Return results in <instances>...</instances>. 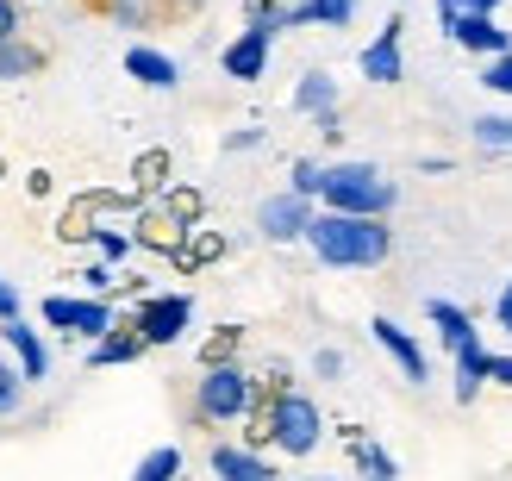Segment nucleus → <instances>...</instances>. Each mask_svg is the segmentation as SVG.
<instances>
[{
  "label": "nucleus",
  "instance_id": "nucleus-1",
  "mask_svg": "<svg viewBox=\"0 0 512 481\" xmlns=\"http://www.w3.org/2000/svg\"><path fill=\"white\" fill-rule=\"evenodd\" d=\"M306 244H313V257L331 263V269H375V263L394 257L388 219H356V213H313Z\"/></svg>",
  "mask_w": 512,
  "mask_h": 481
},
{
  "label": "nucleus",
  "instance_id": "nucleus-2",
  "mask_svg": "<svg viewBox=\"0 0 512 481\" xmlns=\"http://www.w3.org/2000/svg\"><path fill=\"white\" fill-rule=\"evenodd\" d=\"M319 200H325V213L388 219V213H394V200H400V188H394V182H388V175H381L375 163H331V169H325Z\"/></svg>",
  "mask_w": 512,
  "mask_h": 481
},
{
  "label": "nucleus",
  "instance_id": "nucleus-3",
  "mask_svg": "<svg viewBox=\"0 0 512 481\" xmlns=\"http://www.w3.org/2000/svg\"><path fill=\"white\" fill-rule=\"evenodd\" d=\"M256 425H263L256 438H269V444L281 450V457H313V450H319V438H325V419H319V407H313L306 394H294V388H275Z\"/></svg>",
  "mask_w": 512,
  "mask_h": 481
},
{
  "label": "nucleus",
  "instance_id": "nucleus-4",
  "mask_svg": "<svg viewBox=\"0 0 512 481\" xmlns=\"http://www.w3.org/2000/svg\"><path fill=\"white\" fill-rule=\"evenodd\" d=\"M250 400H256V382L238 369V363H213L207 375L194 382V419L200 425H232L250 413Z\"/></svg>",
  "mask_w": 512,
  "mask_h": 481
},
{
  "label": "nucleus",
  "instance_id": "nucleus-5",
  "mask_svg": "<svg viewBox=\"0 0 512 481\" xmlns=\"http://www.w3.org/2000/svg\"><path fill=\"white\" fill-rule=\"evenodd\" d=\"M306 225H313V200H300L294 188H288V194H269L263 207H256V232H263L269 244H294V238H306Z\"/></svg>",
  "mask_w": 512,
  "mask_h": 481
},
{
  "label": "nucleus",
  "instance_id": "nucleus-6",
  "mask_svg": "<svg viewBox=\"0 0 512 481\" xmlns=\"http://www.w3.org/2000/svg\"><path fill=\"white\" fill-rule=\"evenodd\" d=\"M188 319H194V300L188 294H150L132 325L144 332V344H175V338L188 332Z\"/></svg>",
  "mask_w": 512,
  "mask_h": 481
},
{
  "label": "nucleus",
  "instance_id": "nucleus-7",
  "mask_svg": "<svg viewBox=\"0 0 512 481\" xmlns=\"http://www.w3.org/2000/svg\"><path fill=\"white\" fill-rule=\"evenodd\" d=\"M450 38L463 50H475V57H506V50H512V32H500L494 13H456Z\"/></svg>",
  "mask_w": 512,
  "mask_h": 481
},
{
  "label": "nucleus",
  "instance_id": "nucleus-8",
  "mask_svg": "<svg viewBox=\"0 0 512 481\" xmlns=\"http://www.w3.org/2000/svg\"><path fill=\"white\" fill-rule=\"evenodd\" d=\"M225 75H232V82H256V75H263V63H269V32L263 25H250V32H238L232 44H225Z\"/></svg>",
  "mask_w": 512,
  "mask_h": 481
},
{
  "label": "nucleus",
  "instance_id": "nucleus-9",
  "mask_svg": "<svg viewBox=\"0 0 512 481\" xmlns=\"http://www.w3.org/2000/svg\"><path fill=\"white\" fill-rule=\"evenodd\" d=\"M363 75H369V82H381V88L406 75V63H400V19H388V25H381V38L363 50Z\"/></svg>",
  "mask_w": 512,
  "mask_h": 481
},
{
  "label": "nucleus",
  "instance_id": "nucleus-10",
  "mask_svg": "<svg viewBox=\"0 0 512 481\" xmlns=\"http://www.w3.org/2000/svg\"><path fill=\"white\" fill-rule=\"evenodd\" d=\"M369 332H375V344H381V350H388V357L406 369V382H425V350L413 344V332H406V325H394V319H375Z\"/></svg>",
  "mask_w": 512,
  "mask_h": 481
},
{
  "label": "nucleus",
  "instance_id": "nucleus-11",
  "mask_svg": "<svg viewBox=\"0 0 512 481\" xmlns=\"http://www.w3.org/2000/svg\"><path fill=\"white\" fill-rule=\"evenodd\" d=\"M213 475L219 481H275L269 457H256L244 444H213Z\"/></svg>",
  "mask_w": 512,
  "mask_h": 481
},
{
  "label": "nucleus",
  "instance_id": "nucleus-12",
  "mask_svg": "<svg viewBox=\"0 0 512 481\" xmlns=\"http://www.w3.org/2000/svg\"><path fill=\"white\" fill-rule=\"evenodd\" d=\"M125 75L144 88H175L182 82V69H175V57H163V50H150V44H132L125 50Z\"/></svg>",
  "mask_w": 512,
  "mask_h": 481
},
{
  "label": "nucleus",
  "instance_id": "nucleus-13",
  "mask_svg": "<svg viewBox=\"0 0 512 481\" xmlns=\"http://www.w3.org/2000/svg\"><path fill=\"white\" fill-rule=\"evenodd\" d=\"M0 338H7L13 350H19V369H25V382H44V369H50V350H44V338L32 332L25 319H0Z\"/></svg>",
  "mask_w": 512,
  "mask_h": 481
},
{
  "label": "nucleus",
  "instance_id": "nucleus-14",
  "mask_svg": "<svg viewBox=\"0 0 512 481\" xmlns=\"http://www.w3.org/2000/svg\"><path fill=\"white\" fill-rule=\"evenodd\" d=\"M144 350H150V344H144V332H138L132 319H125V325H113V332L88 350V363H94V369H113V363H138Z\"/></svg>",
  "mask_w": 512,
  "mask_h": 481
},
{
  "label": "nucleus",
  "instance_id": "nucleus-15",
  "mask_svg": "<svg viewBox=\"0 0 512 481\" xmlns=\"http://www.w3.org/2000/svg\"><path fill=\"white\" fill-rule=\"evenodd\" d=\"M488 375H494V357L481 350V338H469L463 350H456V400L469 407V400H475V388L488 382Z\"/></svg>",
  "mask_w": 512,
  "mask_h": 481
},
{
  "label": "nucleus",
  "instance_id": "nucleus-16",
  "mask_svg": "<svg viewBox=\"0 0 512 481\" xmlns=\"http://www.w3.org/2000/svg\"><path fill=\"white\" fill-rule=\"evenodd\" d=\"M294 107H300V113H319V119H325V113H338V88H331V75H325V69H306V75H300Z\"/></svg>",
  "mask_w": 512,
  "mask_h": 481
},
{
  "label": "nucleus",
  "instance_id": "nucleus-17",
  "mask_svg": "<svg viewBox=\"0 0 512 481\" xmlns=\"http://www.w3.org/2000/svg\"><path fill=\"white\" fill-rule=\"evenodd\" d=\"M425 313H431V325H438V338H444L450 350H463V344L475 338V319H469L463 307H450V300H425Z\"/></svg>",
  "mask_w": 512,
  "mask_h": 481
},
{
  "label": "nucleus",
  "instance_id": "nucleus-18",
  "mask_svg": "<svg viewBox=\"0 0 512 481\" xmlns=\"http://www.w3.org/2000/svg\"><path fill=\"white\" fill-rule=\"evenodd\" d=\"M44 69V50L25 44V38H7L0 44V82H19V75H38Z\"/></svg>",
  "mask_w": 512,
  "mask_h": 481
},
{
  "label": "nucleus",
  "instance_id": "nucleus-19",
  "mask_svg": "<svg viewBox=\"0 0 512 481\" xmlns=\"http://www.w3.org/2000/svg\"><path fill=\"white\" fill-rule=\"evenodd\" d=\"M107 332H113V307H107V300H75V338L100 344Z\"/></svg>",
  "mask_w": 512,
  "mask_h": 481
},
{
  "label": "nucleus",
  "instance_id": "nucleus-20",
  "mask_svg": "<svg viewBox=\"0 0 512 481\" xmlns=\"http://www.w3.org/2000/svg\"><path fill=\"white\" fill-rule=\"evenodd\" d=\"M175 475H182V450H175V444H157V450H150V457L132 469V481H175Z\"/></svg>",
  "mask_w": 512,
  "mask_h": 481
},
{
  "label": "nucleus",
  "instance_id": "nucleus-21",
  "mask_svg": "<svg viewBox=\"0 0 512 481\" xmlns=\"http://www.w3.org/2000/svg\"><path fill=\"white\" fill-rule=\"evenodd\" d=\"M475 144L481 150H512V119L506 113H481L475 119Z\"/></svg>",
  "mask_w": 512,
  "mask_h": 481
},
{
  "label": "nucleus",
  "instance_id": "nucleus-22",
  "mask_svg": "<svg viewBox=\"0 0 512 481\" xmlns=\"http://www.w3.org/2000/svg\"><path fill=\"white\" fill-rule=\"evenodd\" d=\"M481 88L512 94V50H506V57H488V63H481Z\"/></svg>",
  "mask_w": 512,
  "mask_h": 481
},
{
  "label": "nucleus",
  "instance_id": "nucleus-23",
  "mask_svg": "<svg viewBox=\"0 0 512 481\" xmlns=\"http://www.w3.org/2000/svg\"><path fill=\"white\" fill-rule=\"evenodd\" d=\"M356 463L369 469V481H394V457H388V450H375V444H356Z\"/></svg>",
  "mask_w": 512,
  "mask_h": 481
},
{
  "label": "nucleus",
  "instance_id": "nucleus-24",
  "mask_svg": "<svg viewBox=\"0 0 512 481\" xmlns=\"http://www.w3.org/2000/svg\"><path fill=\"white\" fill-rule=\"evenodd\" d=\"M44 325H57V332H75V300H69V294H50V300H44Z\"/></svg>",
  "mask_w": 512,
  "mask_h": 481
},
{
  "label": "nucleus",
  "instance_id": "nucleus-25",
  "mask_svg": "<svg viewBox=\"0 0 512 481\" xmlns=\"http://www.w3.org/2000/svg\"><path fill=\"white\" fill-rule=\"evenodd\" d=\"M319 188H325V169L319 163H294V194L300 200H319Z\"/></svg>",
  "mask_w": 512,
  "mask_h": 481
},
{
  "label": "nucleus",
  "instance_id": "nucleus-26",
  "mask_svg": "<svg viewBox=\"0 0 512 481\" xmlns=\"http://www.w3.org/2000/svg\"><path fill=\"white\" fill-rule=\"evenodd\" d=\"M356 13V0H313V25H344Z\"/></svg>",
  "mask_w": 512,
  "mask_h": 481
},
{
  "label": "nucleus",
  "instance_id": "nucleus-27",
  "mask_svg": "<svg viewBox=\"0 0 512 481\" xmlns=\"http://www.w3.org/2000/svg\"><path fill=\"white\" fill-rule=\"evenodd\" d=\"M19 382H25V369H0V413L19 407Z\"/></svg>",
  "mask_w": 512,
  "mask_h": 481
},
{
  "label": "nucleus",
  "instance_id": "nucleus-28",
  "mask_svg": "<svg viewBox=\"0 0 512 481\" xmlns=\"http://www.w3.org/2000/svg\"><path fill=\"white\" fill-rule=\"evenodd\" d=\"M88 238H94L100 250H107L113 263H119V257H132V238H125V232H88Z\"/></svg>",
  "mask_w": 512,
  "mask_h": 481
},
{
  "label": "nucleus",
  "instance_id": "nucleus-29",
  "mask_svg": "<svg viewBox=\"0 0 512 481\" xmlns=\"http://www.w3.org/2000/svg\"><path fill=\"white\" fill-rule=\"evenodd\" d=\"M232 350H238V332H232V325H225V332H219V338L207 344V369H213V363H225V357H232Z\"/></svg>",
  "mask_w": 512,
  "mask_h": 481
},
{
  "label": "nucleus",
  "instance_id": "nucleus-30",
  "mask_svg": "<svg viewBox=\"0 0 512 481\" xmlns=\"http://www.w3.org/2000/svg\"><path fill=\"white\" fill-rule=\"evenodd\" d=\"M19 38V0H0V44Z\"/></svg>",
  "mask_w": 512,
  "mask_h": 481
},
{
  "label": "nucleus",
  "instance_id": "nucleus-31",
  "mask_svg": "<svg viewBox=\"0 0 512 481\" xmlns=\"http://www.w3.org/2000/svg\"><path fill=\"white\" fill-rule=\"evenodd\" d=\"M250 144H263V132H256V125H244V132L225 138V150H250Z\"/></svg>",
  "mask_w": 512,
  "mask_h": 481
},
{
  "label": "nucleus",
  "instance_id": "nucleus-32",
  "mask_svg": "<svg viewBox=\"0 0 512 481\" xmlns=\"http://www.w3.org/2000/svg\"><path fill=\"white\" fill-rule=\"evenodd\" d=\"M0 319H19V294H13V282H0Z\"/></svg>",
  "mask_w": 512,
  "mask_h": 481
},
{
  "label": "nucleus",
  "instance_id": "nucleus-33",
  "mask_svg": "<svg viewBox=\"0 0 512 481\" xmlns=\"http://www.w3.org/2000/svg\"><path fill=\"white\" fill-rule=\"evenodd\" d=\"M319 375H344V357H338V350H319Z\"/></svg>",
  "mask_w": 512,
  "mask_h": 481
},
{
  "label": "nucleus",
  "instance_id": "nucleus-34",
  "mask_svg": "<svg viewBox=\"0 0 512 481\" xmlns=\"http://www.w3.org/2000/svg\"><path fill=\"white\" fill-rule=\"evenodd\" d=\"M488 382H500V388H512V357H494V375Z\"/></svg>",
  "mask_w": 512,
  "mask_h": 481
},
{
  "label": "nucleus",
  "instance_id": "nucleus-35",
  "mask_svg": "<svg viewBox=\"0 0 512 481\" xmlns=\"http://www.w3.org/2000/svg\"><path fill=\"white\" fill-rule=\"evenodd\" d=\"M500 325H506V338H512V282L500 288Z\"/></svg>",
  "mask_w": 512,
  "mask_h": 481
},
{
  "label": "nucleus",
  "instance_id": "nucleus-36",
  "mask_svg": "<svg viewBox=\"0 0 512 481\" xmlns=\"http://www.w3.org/2000/svg\"><path fill=\"white\" fill-rule=\"evenodd\" d=\"M456 7H463V13H494L500 0H456Z\"/></svg>",
  "mask_w": 512,
  "mask_h": 481
}]
</instances>
